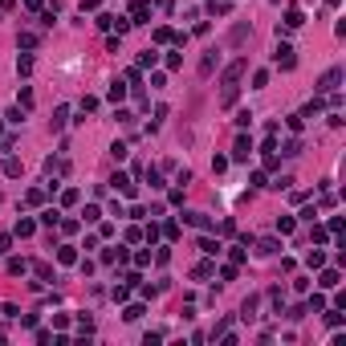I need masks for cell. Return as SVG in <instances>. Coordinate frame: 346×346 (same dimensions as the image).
<instances>
[{
  "instance_id": "6",
  "label": "cell",
  "mask_w": 346,
  "mask_h": 346,
  "mask_svg": "<svg viewBox=\"0 0 346 346\" xmlns=\"http://www.w3.org/2000/svg\"><path fill=\"white\" fill-rule=\"evenodd\" d=\"M285 25H289V29H302L306 25V13H302V8H289V13H285Z\"/></svg>"
},
{
  "instance_id": "24",
  "label": "cell",
  "mask_w": 346,
  "mask_h": 346,
  "mask_svg": "<svg viewBox=\"0 0 346 346\" xmlns=\"http://www.w3.org/2000/svg\"><path fill=\"white\" fill-rule=\"evenodd\" d=\"M77 200H82V192H77V188H65V195H61V204H77Z\"/></svg>"
},
{
  "instance_id": "11",
  "label": "cell",
  "mask_w": 346,
  "mask_h": 346,
  "mask_svg": "<svg viewBox=\"0 0 346 346\" xmlns=\"http://www.w3.org/2000/svg\"><path fill=\"white\" fill-rule=\"evenodd\" d=\"M143 314H147V309H143V306H126V309H122V318H126V322H138V318H143Z\"/></svg>"
},
{
  "instance_id": "8",
  "label": "cell",
  "mask_w": 346,
  "mask_h": 346,
  "mask_svg": "<svg viewBox=\"0 0 346 346\" xmlns=\"http://www.w3.org/2000/svg\"><path fill=\"white\" fill-rule=\"evenodd\" d=\"M318 285H322V289H334V285H338V273H334V269H322Z\"/></svg>"
},
{
  "instance_id": "1",
  "label": "cell",
  "mask_w": 346,
  "mask_h": 346,
  "mask_svg": "<svg viewBox=\"0 0 346 346\" xmlns=\"http://www.w3.org/2000/svg\"><path fill=\"white\" fill-rule=\"evenodd\" d=\"M240 74H245V61H232V65L224 69V77H220V106H232V102H236Z\"/></svg>"
},
{
  "instance_id": "14",
  "label": "cell",
  "mask_w": 346,
  "mask_h": 346,
  "mask_svg": "<svg viewBox=\"0 0 346 346\" xmlns=\"http://www.w3.org/2000/svg\"><path fill=\"white\" fill-rule=\"evenodd\" d=\"M240 318H245V322H249V318H257V297H249V302H245V309H240Z\"/></svg>"
},
{
  "instance_id": "28",
  "label": "cell",
  "mask_w": 346,
  "mask_h": 346,
  "mask_svg": "<svg viewBox=\"0 0 346 346\" xmlns=\"http://www.w3.org/2000/svg\"><path fill=\"white\" fill-rule=\"evenodd\" d=\"M8 245H13V236H0V257L8 252Z\"/></svg>"
},
{
  "instance_id": "23",
  "label": "cell",
  "mask_w": 346,
  "mask_h": 346,
  "mask_svg": "<svg viewBox=\"0 0 346 346\" xmlns=\"http://www.w3.org/2000/svg\"><path fill=\"white\" fill-rule=\"evenodd\" d=\"M155 41L167 45V41H175V33H171V29H155Z\"/></svg>"
},
{
  "instance_id": "5",
  "label": "cell",
  "mask_w": 346,
  "mask_h": 346,
  "mask_svg": "<svg viewBox=\"0 0 346 346\" xmlns=\"http://www.w3.org/2000/svg\"><path fill=\"white\" fill-rule=\"evenodd\" d=\"M131 17L135 20H147V17H151V4H147V0H135V4H131Z\"/></svg>"
},
{
  "instance_id": "3",
  "label": "cell",
  "mask_w": 346,
  "mask_h": 346,
  "mask_svg": "<svg viewBox=\"0 0 346 346\" xmlns=\"http://www.w3.org/2000/svg\"><path fill=\"white\" fill-rule=\"evenodd\" d=\"M338 82H342V69H330V74L318 82V94H334V90H338Z\"/></svg>"
},
{
  "instance_id": "2",
  "label": "cell",
  "mask_w": 346,
  "mask_h": 346,
  "mask_svg": "<svg viewBox=\"0 0 346 346\" xmlns=\"http://www.w3.org/2000/svg\"><path fill=\"white\" fill-rule=\"evenodd\" d=\"M273 61L281 65V69H293V61H297V57H293V45L281 41V45H277V53H273Z\"/></svg>"
},
{
  "instance_id": "9",
  "label": "cell",
  "mask_w": 346,
  "mask_h": 346,
  "mask_svg": "<svg viewBox=\"0 0 346 346\" xmlns=\"http://www.w3.org/2000/svg\"><path fill=\"white\" fill-rule=\"evenodd\" d=\"M293 228H297V224H293V216H281V220H277V232H281V236H289Z\"/></svg>"
},
{
  "instance_id": "10",
  "label": "cell",
  "mask_w": 346,
  "mask_h": 346,
  "mask_svg": "<svg viewBox=\"0 0 346 346\" xmlns=\"http://www.w3.org/2000/svg\"><path fill=\"white\" fill-rule=\"evenodd\" d=\"M17 74H20V77L33 74V57H17Z\"/></svg>"
},
{
  "instance_id": "20",
  "label": "cell",
  "mask_w": 346,
  "mask_h": 346,
  "mask_svg": "<svg viewBox=\"0 0 346 346\" xmlns=\"http://www.w3.org/2000/svg\"><path fill=\"white\" fill-rule=\"evenodd\" d=\"M322 265H326V252L314 249V252H309V269H322Z\"/></svg>"
},
{
  "instance_id": "17",
  "label": "cell",
  "mask_w": 346,
  "mask_h": 346,
  "mask_svg": "<svg viewBox=\"0 0 346 346\" xmlns=\"http://www.w3.org/2000/svg\"><path fill=\"white\" fill-rule=\"evenodd\" d=\"M306 309H314V314H318V309H326V297H322V293H314V297L306 302Z\"/></svg>"
},
{
  "instance_id": "15",
  "label": "cell",
  "mask_w": 346,
  "mask_h": 346,
  "mask_svg": "<svg viewBox=\"0 0 346 346\" xmlns=\"http://www.w3.org/2000/svg\"><path fill=\"white\" fill-rule=\"evenodd\" d=\"M155 61H159V53H155V49H147V53H138V65H143V69H147V65H155Z\"/></svg>"
},
{
  "instance_id": "22",
  "label": "cell",
  "mask_w": 346,
  "mask_h": 346,
  "mask_svg": "<svg viewBox=\"0 0 346 346\" xmlns=\"http://www.w3.org/2000/svg\"><path fill=\"white\" fill-rule=\"evenodd\" d=\"M4 175H20V159H4Z\"/></svg>"
},
{
  "instance_id": "27",
  "label": "cell",
  "mask_w": 346,
  "mask_h": 346,
  "mask_svg": "<svg viewBox=\"0 0 346 346\" xmlns=\"http://www.w3.org/2000/svg\"><path fill=\"white\" fill-rule=\"evenodd\" d=\"M20 106H25V110L33 106V90H29V86H20Z\"/></svg>"
},
{
  "instance_id": "7",
  "label": "cell",
  "mask_w": 346,
  "mask_h": 346,
  "mask_svg": "<svg viewBox=\"0 0 346 346\" xmlns=\"http://www.w3.org/2000/svg\"><path fill=\"white\" fill-rule=\"evenodd\" d=\"M110 183H114V188H118L122 195H135V183H131V179H126V175H122V171H118V175H114Z\"/></svg>"
},
{
  "instance_id": "25",
  "label": "cell",
  "mask_w": 346,
  "mask_h": 346,
  "mask_svg": "<svg viewBox=\"0 0 346 346\" xmlns=\"http://www.w3.org/2000/svg\"><path fill=\"white\" fill-rule=\"evenodd\" d=\"M192 277H200V281H204V277H212V265H208V261H204V265H195Z\"/></svg>"
},
{
  "instance_id": "29",
  "label": "cell",
  "mask_w": 346,
  "mask_h": 346,
  "mask_svg": "<svg viewBox=\"0 0 346 346\" xmlns=\"http://www.w3.org/2000/svg\"><path fill=\"white\" fill-rule=\"evenodd\" d=\"M98 4H102V0H82V13H86V8H90V13H94Z\"/></svg>"
},
{
  "instance_id": "13",
  "label": "cell",
  "mask_w": 346,
  "mask_h": 346,
  "mask_svg": "<svg viewBox=\"0 0 346 346\" xmlns=\"http://www.w3.org/2000/svg\"><path fill=\"white\" fill-rule=\"evenodd\" d=\"M188 220H192L195 228H212V220H208V216H204V212H188Z\"/></svg>"
},
{
  "instance_id": "19",
  "label": "cell",
  "mask_w": 346,
  "mask_h": 346,
  "mask_svg": "<svg viewBox=\"0 0 346 346\" xmlns=\"http://www.w3.org/2000/svg\"><path fill=\"white\" fill-rule=\"evenodd\" d=\"M200 249L208 252V257H216V252H220V240H200Z\"/></svg>"
},
{
  "instance_id": "30",
  "label": "cell",
  "mask_w": 346,
  "mask_h": 346,
  "mask_svg": "<svg viewBox=\"0 0 346 346\" xmlns=\"http://www.w3.org/2000/svg\"><path fill=\"white\" fill-rule=\"evenodd\" d=\"M212 4H216V0H212Z\"/></svg>"
},
{
  "instance_id": "16",
  "label": "cell",
  "mask_w": 346,
  "mask_h": 346,
  "mask_svg": "<svg viewBox=\"0 0 346 346\" xmlns=\"http://www.w3.org/2000/svg\"><path fill=\"white\" fill-rule=\"evenodd\" d=\"M57 261H61V265H74V261H77V252H74V249H69V245H65L61 252H57Z\"/></svg>"
},
{
  "instance_id": "12",
  "label": "cell",
  "mask_w": 346,
  "mask_h": 346,
  "mask_svg": "<svg viewBox=\"0 0 346 346\" xmlns=\"http://www.w3.org/2000/svg\"><path fill=\"white\" fill-rule=\"evenodd\" d=\"M65 118H69V106H57V114H53V131H61Z\"/></svg>"
},
{
  "instance_id": "26",
  "label": "cell",
  "mask_w": 346,
  "mask_h": 346,
  "mask_svg": "<svg viewBox=\"0 0 346 346\" xmlns=\"http://www.w3.org/2000/svg\"><path fill=\"white\" fill-rule=\"evenodd\" d=\"M122 94H126V86L114 82V86H110V102H122Z\"/></svg>"
},
{
  "instance_id": "21",
  "label": "cell",
  "mask_w": 346,
  "mask_h": 346,
  "mask_svg": "<svg viewBox=\"0 0 346 346\" xmlns=\"http://www.w3.org/2000/svg\"><path fill=\"white\" fill-rule=\"evenodd\" d=\"M126 297H131V285H126V281L114 285V302H126Z\"/></svg>"
},
{
  "instance_id": "18",
  "label": "cell",
  "mask_w": 346,
  "mask_h": 346,
  "mask_svg": "<svg viewBox=\"0 0 346 346\" xmlns=\"http://www.w3.org/2000/svg\"><path fill=\"white\" fill-rule=\"evenodd\" d=\"M33 228H37L33 220H17V236H33Z\"/></svg>"
},
{
  "instance_id": "4",
  "label": "cell",
  "mask_w": 346,
  "mask_h": 346,
  "mask_svg": "<svg viewBox=\"0 0 346 346\" xmlns=\"http://www.w3.org/2000/svg\"><path fill=\"white\" fill-rule=\"evenodd\" d=\"M249 155H252V138H245V135H240V138H236V147H232V159H240V163H245Z\"/></svg>"
}]
</instances>
